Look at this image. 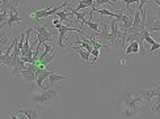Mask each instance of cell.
Returning <instances> with one entry per match:
<instances>
[{
    "label": "cell",
    "instance_id": "1",
    "mask_svg": "<svg viewBox=\"0 0 160 119\" xmlns=\"http://www.w3.org/2000/svg\"><path fill=\"white\" fill-rule=\"evenodd\" d=\"M144 105H147V103H146V101L143 100L141 96H138L135 92H134V93H130V94H126L122 98V106L134 110V111H137L138 114H141V111L143 110Z\"/></svg>",
    "mask_w": 160,
    "mask_h": 119
},
{
    "label": "cell",
    "instance_id": "2",
    "mask_svg": "<svg viewBox=\"0 0 160 119\" xmlns=\"http://www.w3.org/2000/svg\"><path fill=\"white\" fill-rule=\"evenodd\" d=\"M34 29L37 31V46H36V51H34V54H33V56H38V52H39V47H41V45L51 41L52 36H54L57 31H49L48 30V25H46V24H43L42 26L34 25Z\"/></svg>",
    "mask_w": 160,
    "mask_h": 119
},
{
    "label": "cell",
    "instance_id": "3",
    "mask_svg": "<svg viewBox=\"0 0 160 119\" xmlns=\"http://www.w3.org/2000/svg\"><path fill=\"white\" fill-rule=\"evenodd\" d=\"M59 98V90L58 89H45L42 90L39 94H36V96H33L32 97V100L33 101H36V102H39L42 105V106H49V105L52 102V101H55Z\"/></svg>",
    "mask_w": 160,
    "mask_h": 119
},
{
    "label": "cell",
    "instance_id": "4",
    "mask_svg": "<svg viewBox=\"0 0 160 119\" xmlns=\"http://www.w3.org/2000/svg\"><path fill=\"white\" fill-rule=\"evenodd\" d=\"M135 93L138 96H141L146 101V103L150 105L152 98H155L160 94V85H158V87L152 88V89H139V90H135Z\"/></svg>",
    "mask_w": 160,
    "mask_h": 119
},
{
    "label": "cell",
    "instance_id": "5",
    "mask_svg": "<svg viewBox=\"0 0 160 119\" xmlns=\"http://www.w3.org/2000/svg\"><path fill=\"white\" fill-rule=\"evenodd\" d=\"M68 31H79L80 34L85 36L84 33H83V30L80 29V28H70V26H67V25H62V26H61V29H58V33H59L58 46H59V49H64V47H67V45H64V43H63V39H64V37H66V36H67V33H68Z\"/></svg>",
    "mask_w": 160,
    "mask_h": 119
},
{
    "label": "cell",
    "instance_id": "6",
    "mask_svg": "<svg viewBox=\"0 0 160 119\" xmlns=\"http://www.w3.org/2000/svg\"><path fill=\"white\" fill-rule=\"evenodd\" d=\"M16 114L24 115L26 119H38L39 118V110L38 109H18Z\"/></svg>",
    "mask_w": 160,
    "mask_h": 119
},
{
    "label": "cell",
    "instance_id": "7",
    "mask_svg": "<svg viewBox=\"0 0 160 119\" xmlns=\"http://www.w3.org/2000/svg\"><path fill=\"white\" fill-rule=\"evenodd\" d=\"M55 72H58L57 69H52V71H48V69H45V71H42L41 74H39V76L37 77V87L41 89V90H45V89H48V88H45L43 85H42V83L46 80V79H48L50 75H52V74H55Z\"/></svg>",
    "mask_w": 160,
    "mask_h": 119
},
{
    "label": "cell",
    "instance_id": "8",
    "mask_svg": "<svg viewBox=\"0 0 160 119\" xmlns=\"http://www.w3.org/2000/svg\"><path fill=\"white\" fill-rule=\"evenodd\" d=\"M158 18H160V16L158 15V13H155L154 11H152L151 8L146 12V29H150L152 25H154V22L156 21Z\"/></svg>",
    "mask_w": 160,
    "mask_h": 119
},
{
    "label": "cell",
    "instance_id": "9",
    "mask_svg": "<svg viewBox=\"0 0 160 119\" xmlns=\"http://www.w3.org/2000/svg\"><path fill=\"white\" fill-rule=\"evenodd\" d=\"M20 77H21L22 80H25V81H28V83H33V81L37 80L38 75L36 74V72H33V71H30L28 68H25L24 71L20 72Z\"/></svg>",
    "mask_w": 160,
    "mask_h": 119
},
{
    "label": "cell",
    "instance_id": "10",
    "mask_svg": "<svg viewBox=\"0 0 160 119\" xmlns=\"http://www.w3.org/2000/svg\"><path fill=\"white\" fill-rule=\"evenodd\" d=\"M22 20H25V18L20 17V16L17 15V9L11 11V12H9V18H8V21H7V26H8V28H11L13 22L17 24V22H20V21H22Z\"/></svg>",
    "mask_w": 160,
    "mask_h": 119
},
{
    "label": "cell",
    "instance_id": "11",
    "mask_svg": "<svg viewBox=\"0 0 160 119\" xmlns=\"http://www.w3.org/2000/svg\"><path fill=\"white\" fill-rule=\"evenodd\" d=\"M72 50H75L78 54L80 55V58H82V60H83V64L87 65V62L89 60V52L88 51H85L83 47H72Z\"/></svg>",
    "mask_w": 160,
    "mask_h": 119
},
{
    "label": "cell",
    "instance_id": "12",
    "mask_svg": "<svg viewBox=\"0 0 160 119\" xmlns=\"http://www.w3.org/2000/svg\"><path fill=\"white\" fill-rule=\"evenodd\" d=\"M67 77H68V76H64V75H59V71H58V72H55V74L50 75V76L48 77V80H49L50 85H54V84H57L58 81H61V80H64V79H67Z\"/></svg>",
    "mask_w": 160,
    "mask_h": 119
},
{
    "label": "cell",
    "instance_id": "13",
    "mask_svg": "<svg viewBox=\"0 0 160 119\" xmlns=\"http://www.w3.org/2000/svg\"><path fill=\"white\" fill-rule=\"evenodd\" d=\"M71 9V13L74 16H76V20H80V21H82V24H85V15H87V12L84 11V12H79V11H76L75 8H70Z\"/></svg>",
    "mask_w": 160,
    "mask_h": 119
},
{
    "label": "cell",
    "instance_id": "14",
    "mask_svg": "<svg viewBox=\"0 0 160 119\" xmlns=\"http://www.w3.org/2000/svg\"><path fill=\"white\" fill-rule=\"evenodd\" d=\"M139 114L137 113V111L134 110H131V109H128V107H123V113H122V117L126 118V119H132V118H135L138 117Z\"/></svg>",
    "mask_w": 160,
    "mask_h": 119
},
{
    "label": "cell",
    "instance_id": "15",
    "mask_svg": "<svg viewBox=\"0 0 160 119\" xmlns=\"http://www.w3.org/2000/svg\"><path fill=\"white\" fill-rule=\"evenodd\" d=\"M55 15H57V17L59 18V20H61V21L62 22H64V21H68V17L70 16H72V13L70 12H67V11H58L57 13H55Z\"/></svg>",
    "mask_w": 160,
    "mask_h": 119
},
{
    "label": "cell",
    "instance_id": "16",
    "mask_svg": "<svg viewBox=\"0 0 160 119\" xmlns=\"http://www.w3.org/2000/svg\"><path fill=\"white\" fill-rule=\"evenodd\" d=\"M141 21H142V13L139 9H137L134 13V18H132V26H134V28H139Z\"/></svg>",
    "mask_w": 160,
    "mask_h": 119
},
{
    "label": "cell",
    "instance_id": "17",
    "mask_svg": "<svg viewBox=\"0 0 160 119\" xmlns=\"http://www.w3.org/2000/svg\"><path fill=\"white\" fill-rule=\"evenodd\" d=\"M151 110L154 111V113L160 118V94L156 97V101H155V103L154 105H151Z\"/></svg>",
    "mask_w": 160,
    "mask_h": 119
},
{
    "label": "cell",
    "instance_id": "18",
    "mask_svg": "<svg viewBox=\"0 0 160 119\" xmlns=\"http://www.w3.org/2000/svg\"><path fill=\"white\" fill-rule=\"evenodd\" d=\"M58 56V54H57V52H51V54L50 55H48V56H46L45 59H43V60L42 62H39V63H41V64H43L45 65V67H46V65H48V64H50L52 60H54V59Z\"/></svg>",
    "mask_w": 160,
    "mask_h": 119
},
{
    "label": "cell",
    "instance_id": "19",
    "mask_svg": "<svg viewBox=\"0 0 160 119\" xmlns=\"http://www.w3.org/2000/svg\"><path fill=\"white\" fill-rule=\"evenodd\" d=\"M85 25H88L89 26V29H92V30H95L96 33H100V24L98 22H92L91 20H88V21H85Z\"/></svg>",
    "mask_w": 160,
    "mask_h": 119
},
{
    "label": "cell",
    "instance_id": "20",
    "mask_svg": "<svg viewBox=\"0 0 160 119\" xmlns=\"http://www.w3.org/2000/svg\"><path fill=\"white\" fill-rule=\"evenodd\" d=\"M102 4H110L112 8H116V4L112 3L110 0H96V2L93 3V5H95V7H100V5H102Z\"/></svg>",
    "mask_w": 160,
    "mask_h": 119
},
{
    "label": "cell",
    "instance_id": "21",
    "mask_svg": "<svg viewBox=\"0 0 160 119\" xmlns=\"http://www.w3.org/2000/svg\"><path fill=\"white\" fill-rule=\"evenodd\" d=\"M92 55H93V59L91 60V63L88 64V67H91V65H93V64H96L97 59H98V56H100V51H98V50H95V49H93V51H92Z\"/></svg>",
    "mask_w": 160,
    "mask_h": 119
},
{
    "label": "cell",
    "instance_id": "22",
    "mask_svg": "<svg viewBox=\"0 0 160 119\" xmlns=\"http://www.w3.org/2000/svg\"><path fill=\"white\" fill-rule=\"evenodd\" d=\"M129 46L131 47V51H132V54H139V43L137 42V41H134V42H131V43H129Z\"/></svg>",
    "mask_w": 160,
    "mask_h": 119
},
{
    "label": "cell",
    "instance_id": "23",
    "mask_svg": "<svg viewBox=\"0 0 160 119\" xmlns=\"http://www.w3.org/2000/svg\"><path fill=\"white\" fill-rule=\"evenodd\" d=\"M148 31H160V18H158L154 22V25L148 29Z\"/></svg>",
    "mask_w": 160,
    "mask_h": 119
},
{
    "label": "cell",
    "instance_id": "24",
    "mask_svg": "<svg viewBox=\"0 0 160 119\" xmlns=\"http://www.w3.org/2000/svg\"><path fill=\"white\" fill-rule=\"evenodd\" d=\"M21 2H24V0H8V3L12 5V8H13V11L15 9H17V7H18V4L21 3Z\"/></svg>",
    "mask_w": 160,
    "mask_h": 119
},
{
    "label": "cell",
    "instance_id": "25",
    "mask_svg": "<svg viewBox=\"0 0 160 119\" xmlns=\"http://www.w3.org/2000/svg\"><path fill=\"white\" fill-rule=\"evenodd\" d=\"M159 49H160V43H158V42L154 43V45L151 46V50L148 51V55H151V54H154V52H156Z\"/></svg>",
    "mask_w": 160,
    "mask_h": 119
},
{
    "label": "cell",
    "instance_id": "26",
    "mask_svg": "<svg viewBox=\"0 0 160 119\" xmlns=\"http://www.w3.org/2000/svg\"><path fill=\"white\" fill-rule=\"evenodd\" d=\"M7 43H8V39H7V37H4L3 39H2V41H0V51H5L7 49H4V46L7 45Z\"/></svg>",
    "mask_w": 160,
    "mask_h": 119
},
{
    "label": "cell",
    "instance_id": "27",
    "mask_svg": "<svg viewBox=\"0 0 160 119\" xmlns=\"http://www.w3.org/2000/svg\"><path fill=\"white\" fill-rule=\"evenodd\" d=\"M118 60H119V63H117V65H121V67H126V65H128L125 58H121V59H118Z\"/></svg>",
    "mask_w": 160,
    "mask_h": 119
},
{
    "label": "cell",
    "instance_id": "28",
    "mask_svg": "<svg viewBox=\"0 0 160 119\" xmlns=\"http://www.w3.org/2000/svg\"><path fill=\"white\" fill-rule=\"evenodd\" d=\"M9 117H11V119H18V118H17V115H16L15 113H13V111H9Z\"/></svg>",
    "mask_w": 160,
    "mask_h": 119
},
{
    "label": "cell",
    "instance_id": "29",
    "mask_svg": "<svg viewBox=\"0 0 160 119\" xmlns=\"http://www.w3.org/2000/svg\"><path fill=\"white\" fill-rule=\"evenodd\" d=\"M4 37H7V33H5L4 30H2V31H0V41H2Z\"/></svg>",
    "mask_w": 160,
    "mask_h": 119
},
{
    "label": "cell",
    "instance_id": "30",
    "mask_svg": "<svg viewBox=\"0 0 160 119\" xmlns=\"http://www.w3.org/2000/svg\"><path fill=\"white\" fill-rule=\"evenodd\" d=\"M154 2H155V3H156L159 7H160V0H154Z\"/></svg>",
    "mask_w": 160,
    "mask_h": 119
},
{
    "label": "cell",
    "instance_id": "31",
    "mask_svg": "<svg viewBox=\"0 0 160 119\" xmlns=\"http://www.w3.org/2000/svg\"><path fill=\"white\" fill-rule=\"evenodd\" d=\"M3 54H4V52H3V51H0V56H2Z\"/></svg>",
    "mask_w": 160,
    "mask_h": 119
}]
</instances>
